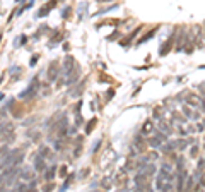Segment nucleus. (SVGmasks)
<instances>
[{"mask_svg": "<svg viewBox=\"0 0 205 192\" xmlns=\"http://www.w3.org/2000/svg\"><path fill=\"white\" fill-rule=\"evenodd\" d=\"M159 129L162 130L164 134H169V132H171V127H169V125H166L164 122H159Z\"/></svg>", "mask_w": 205, "mask_h": 192, "instance_id": "5701e85b", "label": "nucleus"}, {"mask_svg": "<svg viewBox=\"0 0 205 192\" xmlns=\"http://www.w3.org/2000/svg\"><path fill=\"white\" fill-rule=\"evenodd\" d=\"M203 185H205V173L200 177V180H198V187H203Z\"/></svg>", "mask_w": 205, "mask_h": 192, "instance_id": "bb28decb", "label": "nucleus"}, {"mask_svg": "<svg viewBox=\"0 0 205 192\" xmlns=\"http://www.w3.org/2000/svg\"><path fill=\"white\" fill-rule=\"evenodd\" d=\"M55 5H57V0H51V2L48 3V5H45V7H43V9L38 12V17H45L46 14H48V12H50L51 9H53Z\"/></svg>", "mask_w": 205, "mask_h": 192, "instance_id": "ddd939ff", "label": "nucleus"}, {"mask_svg": "<svg viewBox=\"0 0 205 192\" xmlns=\"http://www.w3.org/2000/svg\"><path fill=\"white\" fill-rule=\"evenodd\" d=\"M9 72H10V75H12V81H17V79H19V75H21V67H17V65H12Z\"/></svg>", "mask_w": 205, "mask_h": 192, "instance_id": "dca6fc26", "label": "nucleus"}, {"mask_svg": "<svg viewBox=\"0 0 205 192\" xmlns=\"http://www.w3.org/2000/svg\"><path fill=\"white\" fill-rule=\"evenodd\" d=\"M14 125L12 122H0V136H5L7 132H12Z\"/></svg>", "mask_w": 205, "mask_h": 192, "instance_id": "9b49d317", "label": "nucleus"}, {"mask_svg": "<svg viewBox=\"0 0 205 192\" xmlns=\"http://www.w3.org/2000/svg\"><path fill=\"white\" fill-rule=\"evenodd\" d=\"M19 177L22 180H31L32 179V173H31V170H29V168H22V170H19Z\"/></svg>", "mask_w": 205, "mask_h": 192, "instance_id": "2eb2a0df", "label": "nucleus"}, {"mask_svg": "<svg viewBox=\"0 0 205 192\" xmlns=\"http://www.w3.org/2000/svg\"><path fill=\"white\" fill-rule=\"evenodd\" d=\"M203 149H205V139H203Z\"/></svg>", "mask_w": 205, "mask_h": 192, "instance_id": "f704fd0d", "label": "nucleus"}, {"mask_svg": "<svg viewBox=\"0 0 205 192\" xmlns=\"http://www.w3.org/2000/svg\"><path fill=\"white\" fill-rule=\"evenodd\" d=\"M193 182H195V177H188V182L185 185V190H192L193 189Z\"/></svg>", "mask_w": 205, "mask_h": 192, "instance_id": "4be33fe9", "label": "nucleus"}, {"mask_svg": "<svg viewBox=\"0 0 205 192\" xmlns=\"http://www.w3.org/2000/svg\"><path fill=\"white\" fill-rule=\"evenodd\" d=\"M156 31H157V28H154V29H151V31H149V33H147V34H145V36H142V38L138 39V45H140V43H144V41H149V39H151L152 36L156 34Z\"/></svg>", "mask_w": 205, "mask_h": 192, "instance_id": "a211bd4d", "label": "nucleus"}, {"mask_svg": "<svg viewBox=\"0 0 205 192\" xmlns=\"http://www.w3.org/2000/svg\"><path fill=\"white\" fill-rule=\"evenodd\" d=\"M39 154H41L43 158H51V151H50V148H46V146H41L39 148Z\"/></svg>", "mask_w": 205, "mask_h": 192, "instance_id": "6ab92c4d", "label": "nucleus"}, {"mask_svg": "<svg viewBox=\"0 0 205 192\" xmlns=\"http://www.w3.org/2000/svg\"><path fill=\"white\" fill-rule=\"evenodd\" d=\"M99 144H101V141H96V143H94V146H92V153H96V151H98Z\"/></svg>", "mask_w": 205, "mask_h": 192, "instance_id": "cd10ccee", "label": "nucleus"}, {"mask_svg": "<svg viewBox=\"0 0 205 192\" xmlns=\"http://www.w3.org/2000/svg\"><path fill=\"white\" fill-rule=\"evenodd\" d=\"M22 160H24V151L22 149H12L0 160V170L19 166V163H22Z\"/></svg>", "mask_w": 205, "mask_h": 192, "instance_id": "f03ea898", "label": "nucleus"}, {"mask_svg": "<svg viewBox=\"0 0 205 192\" xmlns=\"http://www.w3.org/2000/svg\"><path fill=\"white\" fill-rule=\"evenodd\" d=\"M173 43H174V38L171 36V38L168 39V41L164 43L162 46H161V50H159V53H161V55H162V57H164V55H168V52H169V50L173 48Z\"/></svg>", "mask_w": 205, "mask_h": 192, "instance_id": "9d476101", "label": "nucleus"}, {"mask_svg": "<svg viewBox=\"0 0 205 192\" xmlns=\"http://www.w3.org/2000/svg\"><path fill=\"white\" fill-rule=\"evenodd\" d=\"M183 113H185V115H188V117H192V112H190L188 108H183Z\"/></svg>", "mask_w": 205, "mask_h": 192, "instance_id": "c85d7f7f", "label": "nucleus"}, {"mask_svg": "<svg viewBox=\"0 0 205 192\" xmlns=\"http://www.w3.org/2000/svg\"><path fill=\"white\" fill-rule=\"evenodd\" d=\"M197 154H198V148L193 146V148H192V151H190V156H192V158H197Z\"/></svg>", "mask_w": 205, "mask_h": 192, "instance_id": "a878e982", "label": "nucleus"}, {"mask_svg": "<svg viewBox=\"0 0 205 192\" xmlns=\"http://www.w3.org/2000/svg\"><path fill=\"white\" fill-rule=\"evenodd\" d=\"M96 124H98V120H96V118H92V120H91L89 124L86 125V134H91V132H92L94 127H96Z\"/></svg>", "mask_w": 205, "mask_h": 192, "instance_id": "412c9836", "label": "nucleus"}, {"mask_svg": "<svg viewBox=\"0 0 205 192\" xmlns=\"http://www.w3.org/2000/svg\"><path fill=\"white\" fill-rule=\"evenodd\" d=\"M156 189L157 190H173L174 189L173 166L169 163H162L161 165V170L156 177Z\"/></svg>", "mask_w": 205, "mask_h": 192, "instance_id": "f257e3e1", "label": "nucleus"}, {"mask_svg": "<svg viewBox=\"0 0 205 192\" xmlns=\"http://www.w3.org/2000/svg\"><path fill=\"white\" fill-rule=\"evenodd\" d=\"M36 62H38V57H32V59H31V65H34Z\"/></svg>", "mask_w": 205, "mask_h": 192, "instance_id": "2f4dec72", "label": "nucleus"}, {"mask_svg": "<svg viewBox=\"0 0 205 192\" xmlns=\"http://www.w3.org/2000/svg\"><path fill=\"white\" fill-rule=\"evenodd\" d=\"M57 132H58L57 134L58 137H65V136H67V118H65V117L57 124Z\"/></svg>", "mask_w": 205, "mask_h": 192, "instance_id": "1a4fd4ad", "label": "nucleus"}, {"mask_svg": "<svg viewBox=\"0 0 205 192\" xmlns=\"http://www.w3.org/2000/svg\"><path fill=\"white\" fill-rule=\"evenodd\" d=\"M166 139H168V136H166L164 132H157L154 137H151L149 144H151L152 148H161V146H162V143H164Z\"/></svg>", "mask_w": 205, "mask_h": 192, "instance_id": "39448f33", "label": "nucleus"}, {"mask_svg": "<svg viewBox=\"0 0 205 192\" xmlns=\"http://www.w3.org/2000/svg\"><path fill=\"white\" fill-rule=\"evenodd\" d=\"M98 2H111V0H98Z\"/></svg>", "mask_w": 205, "mask_h": 192, "instance_id": "473e14b6", "label": "nucleus"}, {"mask_svg": "<svg viewBox=\"0 0 205 192\" xmlns=\"http://www.w3.org/2000/svg\"><path fill=\"white\" fill-rule=\"evenodd\" d=\"M154 115H156V117L159 118V117H161V110H157V108H156V110H154Z\"/></svg>", "mask_w": 205, "mask_h": 192, "instance_id": "c756f323", "label": "nucleus"}, {"mask_svg": "<svg viewBox=\"0 0 205 192\" xmlns=\"http://www.w3.org/2000/svg\"><path fill=\"white\" fill-rule=\"evenodd\" d=\"M154 132V122L152 120H145L144 125H142V134L144 136H149V134Z\"/></svg>", "mask_w": 205, "mask_h": 192, "instance_id": "f8f14e48", "label": "nucleus"}, {"mask_svg": "<svg viewBox=\"0 0 205 192\" xmlns=\"http://www.w3.org/2000/svg\"><path fill=\"white\" fill-rule=\"evenodd\" d=\"M186 36H188V34H186L183 29L178 31V38H176V39H178V45H176V50H178V52L183 48V41H186Z\"/></svg>", "mask_w": 205, "mask_h": 192, "instance_id": "4468645a", "label": "nucleus"}, {"mask_svg": "<svg viewBox=\"0 0 205 192\" xmlns=\"http://www.w3.org/2000/svg\"><path fill=\"white\" fill-rule=\"evenodd\" d=\"M79 77H80V69H79V65H77L74 70H72L67 77H65V84H68V86L74 84V82H77V79H79Z\"/></svg>", "mask_w": 205, "mask_h": 192, "instance_id": "0eeeda50", "label": "nucleus"}, {"mask_svg": "<svg viewBox=\"0 0 205 192\" xmlns=\"http://www.w3.org/2000/svg\"><path fill=\"white\" fill-rule=\"evenodd\" d=\"M203 170H205V158L198 161V170H197V173H202Z\"/></svg>", "mask_w": 205, "mask_h": 192, "instance_id": "b1692460", "label": "nucleus"}, {"mask_svg": "<svg viewBox=\"0 0 205 192\" xmlns=\"http://www.w3.org/2000/svg\"><path fill=\"white\" fill-rule=\"evenodd\" d=\"M3 182H5V179H3V175H0V189H2V185H3Z\"/></svg>", "mask_w": 205, "mask_h": 192, "instance_id": "7c9ffc66", "label": "nucleus"}, {"mask_svg": "<svg viewBox=\"0 0 205 192\" xmlns=\"http://www.w3.org/2000/svg\"><path fill=\"white\" fill-rule=\"evenodd\" d=\"M0 100H3V93H0Z\"/></svg>", "mask_w": 205, "mask_h": 192, "instance_id": "72a5a7b5", "label": "nucleus"}, {"mask_svg": "<svg viewBox=\"0 0 205 192\" xmlns=\"http://www.w3.org/2000/svg\"><path fill=\"white\" fill-rule=\"evenodd\" d=\"M32 161H34V168L38 170V172H45V168H46V165H45V158L41 156V154H34L32 156Z\"/></svg>", "mask_w": 205, "mask_h": 192, "instance_id": "6e6552de", "label": "nucleus"}, {"mask_svg": "<svg viewBox=\"0 0 205 192\" xmlns=\"http://www.w3.org/2000/svg\"><path fill=\"white\" fill-rule=\"evenodd\" d=\"M77 67V62H75V59L72 55H67L65 57V60H63V65H62V74H63V79L67 77L68 74H70L72 70Z\"/></svg>", "mask_w": 205, "mask_h": 192, "instance_id": "7ed1b4c3", "label": "nucleus"}, {"mask_svg": "<svg viewBox=\"0 0 205 192\" xmlns=\"http://www.w3.org/2000/svg\"><path fill=\"white\" fill-rule=\"evenodd\" d=\"M38 86H39V82H38V79L34 77V79H32V82H31V86L21 93V98H31L32 95H36V91H38Z\"/></svg>", "mask_w": 205, "mask_h": 192, "instance_id": "423d86ee", "label": "nucleus"}, {"mask_svg": "<svg viewBox=\"0 0 205 192\" xmlns=\"http://www.w3.org/2000/svg\"><path fill=\"white\" fill-rule=\"evenodd\" d=\"M60 72H62V69L58 67V62H57V60H53V62L50 64V67H48V72H46V74H48V81L50 82L57 81V77H58Z\"/></svg>", "mask_w": 205, "mask_h": 192, "instance_id": "20e7f679", "label": "nucleus"}, {"mask_svg": "<svg viewBox=\"0 0 205 192\" xmlns=\"http://www.w3.org/2000/svg\"><path fill=\"white\" fill-rule=\"evenodd\" d=\"M55 170H57L55 166H50L48 170L45 168V180H53L55 179Z\"/></svg>", "mask_w": 205, "mask_h": 192, "instance_id": "f3484780", "label": "nucleus"}, {"mask_svg": "<svg viewBox=\"0 0 205 192\" xmlns=\"http://www.w3.org/2000/svg\"><path fill=\"white\" fill-rule=\"evenodd\" d=\"M82 89H84V81H80V82H79V86H77V88L74 89V91L70 93V96H74V98H75V96H80V93H82Z\"/></svg>", "mask_w": 205, "mask_h": 192, "instance_id": "aec40b11", "label": "nucleus"}, {"mask_svg": "<svg viewBox=\"0 0 205 192\" xmlns=\"http://www.w3.org/2000/svg\"><path fill=\"white\" fill-rule=\"evenodd\" d=\"M58 173H60V177H62V179H65V177H67V166L63 165L60 170H58Z\"/></svg>", "mask_w": 205, "mask_h": 192, "instance_id": "393cba45", "label": "nucleus"}]
</instances>
